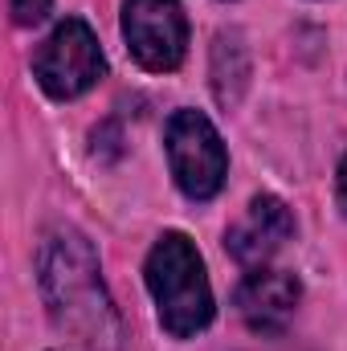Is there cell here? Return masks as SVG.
I'll list each match as a JSON object with an SVG mask.
<instances>
[{
	"mask_svg": "<svg viewBox=\"0 0 347 351\" xmlns=\"http://www.w3.org/2000/svg\"><path fill=\"white\" fill-rule=\"evenodd\" d=\"M147 290L160 306L164 331L176 339H188L213 323V286L184 233H164L147 254Z\"/></svg>",
	"mask_w": 347,
	"mask_h": 351,
	"instance_id": "obj_2",
	"label": "cell"
},
{
	"mask_svg": "<svg viewBox=\"0 0 347 351\" xmlns=\"http://www.w3.org/2000/svg\"><path fill=\"white\" fill-rule=\"evenodd\" d=\"M37 278L49 306V319L58 331H66L74 343L90 351H115L123 339L119 315L110 306V294L102 286L98 258L78 229H53L41 241Z\"/></svg>",
	"mask_w": 347,
	"mask_h": 351,
	"instance_id": "obj_1",
	"label": "cell"
},
{
	"mask_svg": "<svg viewBox=\"0 0 347 351\" xmlns=\"http://www.w3.org/2000/svg\"><path fill=\"white\" fill-rule=\"evenodd\" d=\"M102 74H106V58L98 49V37L78 16H66L33 53L37 86L45 90L49 98H58V102L86 94Z\"/></svg>",
	"mask_w": 347,
	"mask_h": 351,
	"instance_id": "obj_3",
	"label": "cell"
},
{
	"mask_svg": "<svg viewBox=\"0 0 347 351\" xmlns=\"http://www.w3.org/2000/svg\"><path fill=\"white\" fill-rule=\"evenodd\" d=\"M123 37L131 58L143 70L168 74L184 62L188 49V16L180 0H127L123 4Z\"/></svg>",
	"mask_w": 347,
	"mask_h": 351,
	"instance_id": "obj_5",
	"label": "cell"
},
{
	"mask_svg": "<svg viewBox=\"0 0 347 351\" xmlns=\"http://www.w3.org/2000/svg\"><path fill=\"white\" fill-rule=\"evenodd\" d=\"M339 204H344V213H347V160L339 164Z\"/></svg>",
	"mask_w": 347,
	"mask_h": 351,
	"instance_id": "obj_9",
	"label": "cell"
},
{
	"mask_svg": "<svg viewBox=\"0 0 347 351\" xmlns=\"http://www.w3.org/2000/svg\"><path fill=\"white\" fill-rule=\"evenodd\" d=\"M294 233V217L286 208V200L278 196H254L246 217L225 233V245L229 254L237 258L241 265H254L258 269L261 262H270Z\"/></svg>",
	"mask_w": 347,
	"mask_h": 351,
	"instance_id": "obj_7",
	"label": "cell"
},
{
	"mask_svg": "<svg viewBox=\"0 0 347 351\" xmlns=\"http://www.w3.org/2000/svg\"><path fill=\"white\" fill-rule=\"evenodd\" d=\"M49 4L53 0H8V12H12V21L16 25H41L45 16H49Z\"/></svg>",
	"mask_w": 347,
	"mask_h": 351,
	"instance_id": "obj_8",
	"label": "cell"
},
{
	"mask_svg": "<svg viewBox=\"0 0 347 351\" xmlns=\"http://www.w3.org/2000/svg\"><path fill=\"white\" fill-rule=\"evenodd\" d=\"M168 164L184 196L213 200L225 184L229 156L217 127L200 110H176L168 119Z\"/></svg>",
	"mask_w": 347,
	"mask_h": 351,
	"instance_id": "obj_4",
	"label": "cell"
},
{
	"mask_svg": "<svg viewBox=\"0 0 347 351\" xmlns=\"http://www.w3.org/2000/svg\"><path fill=\"white\" fill-rule=\"evenodd\" d=\"M298 298H302V286L294 274H282V269H254L241 286H237V311L246 319L250 331L258 335H278L286 331V323L294 319L298 311Z\"/></svg>",
	"mask_w": 347,
	"mask_h": 351,
	"instance_id": "obj_6",
	"label": "cell"
}]
</instances>
